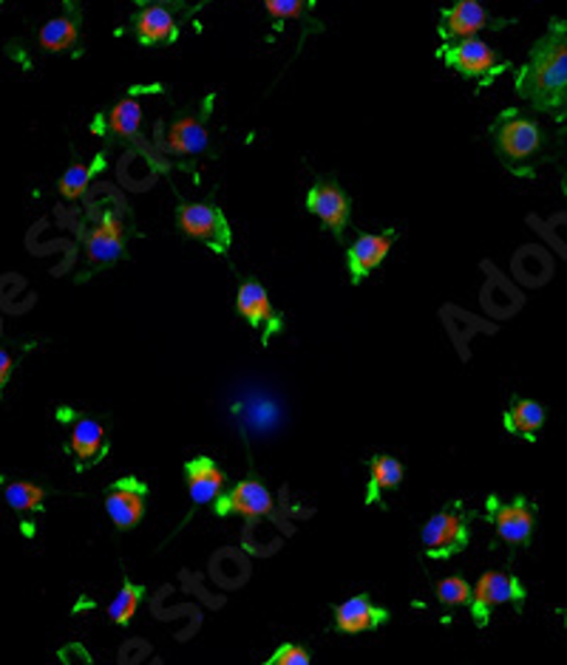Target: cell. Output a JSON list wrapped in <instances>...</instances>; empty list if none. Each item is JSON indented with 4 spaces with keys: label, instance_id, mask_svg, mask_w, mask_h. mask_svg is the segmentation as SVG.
<instances>
[{
    "label": "cell",
    "instance_id": "6da1fadb",
    "mask_svg": "<svg viewBox=\"0 0 567 665\" xmlns=\"http://www.w3.org/2000/svg\"><path fill=\"white\" fill-rule=\"evenodd\" d=\"M516 94L542 111L559 108L567 94V27L550 23L516 74Z\"/></svg>",
    "mask_w": 567,
    "mask_h": 665
},
{
    "label": "cell",
    "instance_id": "7a4b0ae2",
    "mask_svg": "<svg viewBox=\"0 0 567 665\" xmlns=\"http://www.w3.org/2000/svg\"><path fill=\"white\" fill-rule=\"evenodd\" d=\"M491 139L496 145V154L511 170L528 174V162L539 154L542 131L534 120L516 114V111H505L491 128Z\"/></svg>",
    "mask_w": 567,
    "mask_h": 665
},
{
    "label": "cell",
    "instance_id": "3957f363",
    "mask_svg": "<svg viewBox=\"0 0 567 665\" xmlns=\"http://www.w3.org/2000/svg\"><path fill=\"white\" fill-rule=\"evenodd\" d=\"M176 227L187 238H196V241L205 243L207 250L219 252V256H225L230 250V225H227L225 212L216 205H205V201L179 205V210H176Z\"/></svg>",
    "mask_w": 567,
    "mask_h": 665
},
{
    "label": "cell",
    "instance_id": "277c9868",
    "mask_svg": "<svg viewBox=\"0 0 567 665\" xmlns=\"http://www.w3.org/2000/svg\"><path fill=\"white\" fill-rule=\"evenodd\" d=\"M468 512L440 510L420 530V544L429 558H452L468 547Z\"/></svg>",
    "mask_w": 567,
    "mask_h": 665
},
{
    "label": "cell",
    "instance_id": "5b68a950",
    "mask_svg": "<svg viewBox=\"0 0 567 665\" xmlns=\"http://www.w3.org/2000/svg\"><path fill=\"white\" fill-rule=\"evenodd\" d=\"M440 60H443L449 69H454L457 74L468 80H477V83L488 85L494 80V74L503 69V63L496 60V52L491 49L485 40L480 38H465L454 40V43H443L440 49Z\"/></svg>",
    "mask_w": 567,
    "mask_h": 665
},
{
    "label": "cell",
    "instance_id": "8992f818",
    "mask_svg": "<svg viewBox=\"0 0 567 665\" xmlns=\"http://www.w3.org/2000/svg\"><path fill=\"white\" fill-rule=\"evenodd\" d=\"M145 505H148V485L136 476L116 479L105 492V512L120 532H128L140 524L145 516Z\"/></svg>",
    "mask_w": 567,
    "mask_h": 665
},
{
    "label": "cell",
    "instance_id": "52a82bcc",
    "mask_svg": "<svg viewBox=\"0 0 567 665\" xmlns=\"http://www.w3.org/2000/svg\"><path fill=\"white\" fill-rule=\"evenodd\" d=\"M525 601V589L523 583L516 581L514 575H505V572H485L477 581V586L471 589V617L477 626H485L496 606L503 603H523Z\"/></svg>",
    "mask_w": 567,
    "mask_h": 665
},
{
    "label": "cell",
    "instance_id": "ba28073f",
    "mask_svg": "<svg viewBox=\"0 0 567 665\" xmlns=\"http://www.w3.org/2000/svg\"><path fill=\"white\" fill-rule=\"evenodd\" d=\"M125 256V227L116 210H105L94 230L85 236V261L91 269H105Z\"/></svg>",
    "mask_w": 567,
    "mask_h": 665
},
{
    "label": "cell",
    "instance_id": "9c48e42d",
    "mask_svg": "<svg viewBox=\"0 0 567 665\" xmlns=\"http://www.w3.org/2000/svg\"><path fill=\"white\" fill-rule=\"evenodd\" d=\"M213 512L227 519V516H247V519H261L272 516V496L261 481L245 479L225 490L213 501Z\"/></svg>",
    "mask_w": 567,
    "mask_h": 665
},
{
    "label": "cell",
    "instance_id": "30bf717a",
    "mask_svg": "<svg viewBox=\"0 0 567 665\" xmlns=\"http://www.w3.org/2000/svg\"><path fill=\"white\" fill-rule=\"evenodd\" d=\"M307 210L321 221L323 230L336 232L338 238L343 236L349 225V216H352V207H349L347 193L336 185V181H316L307 193Z\"/></svg>",
    "mask_w": 567,
    "mask_h": 665
},
{
    "label": "cell",
    "instance_id": "8fae6325",
    "mask_svg": "<svg viewBox=\"0 0 567 665\" xmlns=\"http://www.w3.org/2000/svg\"><path fill=\"white\" fill-rule=\"evenodd\" d=\"M488 516L494 521L496 536L503 538L505 544L523 547L534 536L536 510L528 505V499H516L503 505V501H488Z\"/></svg>",
    "mask_w": 567,
    "mask_h": 665
},
{
    "label": "cell",
    "instance_id": "7c38bea8",
    "mask_svg": "<svg viewBox=\"0 0 567 665\" xmlns=\"http://www.w3.org/2000/svg\"><path fill=\"white\" fill-rule=\"evenodd\" d=\"M210 145V134H207V108L199 114H185L176 122H171V128L165 131V150L176 159H196Z\"/></svg>",
    "mask_w": 567,
    "mask_h": 665
},
{
    "label": "cell",
    "instance_id": "4fadbf2b",
    "mask_svg": "<svg viewBox=\"0 0 567 665\" xmlns=\"http://www.w3.org/2000/svg\"><path fill=\"white\" fill-rule=\"evenodd\" d=\"M236 312L241 314V318L250 323L256 332L265 334V343L272 337V334L281 332V318H278V312L272 309L270 294H267V289L261 287L258 281H245L239 287V298H236Z\"/></svg>",
    "mask_w": 567,
    "mask_h": 665
},
{
    "label": "cell",
    "instance_id": "5bb4252c",
    "mask_svg": "<svg viewBox=\"0 0 567 665\" xmlns=\"http://www.w3.org/2000/svg\"><path fill=\"white\" fill-rule=\"evenodd\" d=\"M394 232H363V236L354 238V243L347 252V269L352 283H361L363 278L372 276L374 269L386 261L389 250H392Z\"/></svg>",
    "mask_w": 567,
    "mask_h": 665
},
{
    "label": "cell",
    "instance_id": "9a60e30c",
    "mask_svg": "<svg viewBox=\"0 0 567 665\" xmlns=\"http://www.w3.org/2000/svg\"><path fill=\"white\" fill-rule=\"evenodd\" d=\"M488 23L491 14L480 0H457L452 9H445L443 12V20H440V38H443L445 43L477 38Z\"/></svg>",
    "mask_w": 567,
    "mask_h": 665
},
{
    "label": "cell",
    "instance_id": "2e32d148",
    "mask_svg": "<svg viewBox=\"0 0 567 665\" xmlns=\"http://www.w3.org/2000/svg\"><path fill=\"white\" fill-rule=\"evenodd\" d=\"M389 621V609L378 606L369 595H354L336 606V632L361 634L374 632Z\"/></svg>",
    "mask_w": 567,
    "mask_h": 665
},
{
    "label": "cell",
    "instance_id": "e0dca14e",
    "mask_svg": "<svg viewBox=\"0 0 567 665\" xmlns=\"http://www.w3.org/2000/svg\"><path fill=\"white\" fill-rule=\"evenodd\" d=\"M69 450L78 459V470L97 465L105 454H109V434H105L103 423L91 419V416H78L71 423Z\"/></svg>",
    "mask_w": 567,
    "mask_h": 665
},
{
    "label": "cell",
    "instance_id": "ac0fdd59",
    "mask_svg": "<svg viewBox=\"0 0 567 665\" xmlns=\"http://www.w3.org/2000/svg\"><path fill=\"white\" fill-rule=\"evenodd\" d=\"M185 481L194 507H205L213 505L225 492L227 479L210 456H196V459H190L185 465Z\"/></svg>",
    "mask_w": 567,
    "mask_h": 665
},
{
    "label": "cell",
    "instance_id": "d6986e66",
    "mask_svg": "<svg viewBox=\"0 0 567 665\" xmlns=\"http://www.w3.org/2000/svg\"><path fill=\"white\" fill-rule=\"evenodd\" d=\"M134 34L142 45H168L179 38V27L168 7L145 3L134 18Z\"/></svg>",
    "mask_w": 567,
    "mask_h": 665
},
{
    "label": "cell",
    "instance_id": "ffe728a7",
    "mask_svg": "<svg viewBox=\"0 0 567 665\" xmlns=\"http://www.w3.org/2000/svg\"><path fill=\"white\" fill-rule=\"evenodd\" d=\"M80 23H83V14H80L78 0H65V9L60 18L49 20L38 34V43L43 52H69L71 45L78 43L80 38Z\"/></svg>",
    "mask_w": 567,
    "mask_h": 665
},
{
    "label": "cell",
    "instance_id": "44dd1931",
    "mask_svg": "<svg viewBox=\"0 0 567 665\" xmlns=\"http://www.w3.org/2000/svg\"><path fill=\"white\" fill-rule=\"evenodd\" d=\"M142 122V103L136 94L123 96L114 108L105 114L103 125L97 134H103L105 139H134Z\"/></svg>",
    "mask_w": 567,
    "mask_h": 665
},
{
    "label": "cell",
    "instance_id": "7402d4cb",
    "mask_svg": "<svg viewBox=\"0 0 567 665\" xmlns=\"http://www.w3.org/2000/svg\"><path fill=\"white\" fill-rule=\"evenodd\" d=\"M403 481V465L400 459L389 454H378L369 461V487H367V505H381L383 496L400 487Z\"/></svg>",
    "mask_w": 567,
    "mask_h": 665
},
{
    "label": "cell",
    "instance_id": "603a6c76",
    "mask_svg": "<svg viewBox=\"0 0 567 665\" xmlns=\"http://www.w3.org/2000/svg\"><path fill=\"white\" fill-rule=\"evenodd\" d=\"M542 425H545V408H542L536 399H516V403L505 411V428H508L511 434L534 439L542 430Z\"/></svg>",
    "mask_w": 567,
    "mask_h": 665
},
{
    "label": "cell",
    "instance_id": "cb8c5ba5",
    "mask_svg": "<svg viewBox=\"0 0 567 665\" xmlns=\"http://www.w3.org/2000/svg\"><path fill=\"white\" fill-rule=\"evenodd\" d=\"M103 167H105L103 156H97V159L91 162V165H83V162H80V165H71L69 170L63 174V179H60V185H58L60 196H63V199H69V201L83 199L85 190H89V185L94 181V176H97Z\"/></svg>",
    "mask_w": 567,
    "mask_h": 665
},
{
    "label": "cell",
    "instance_id": "d4e9b609",
    "mask_svg": "<svg viewBox=\"0 0 567 665\" xmlns=\"http://www.w3.org/2000/svg\"><path fill=\"white\" fill-rule=\"evenodd\" d=\"M3 501L18 512H38L45 501V490L32 481H9L3 485Z\"/></svg>",
    "mask_w": 567,
    "mask_h": 665
},
{
    "label": "cell",
    "instance_id": "484cf974",
    "mask_svg": "<svg viewBox=\"0 0 567 665\" xmlns=\"http://www.w3.org/2000/svg\"><path fill=\"white\" fill-rule=\"evenodd\" d=\"M142 598H145V586L125 581V586L116 592V598L109 606L111 623H116V626H128V623L136 617V609H140Z\"/></svg>",
    "mask_w": 567,
    "mask_h": 665
},
{
    "label": "cell",
    "instance_id": "4316f807",
    "mask_svg": "<svg viewBox=\"0 0 567 665\" xmlns=\"http://www.w3.org/2000/svg\"><path fill=\"white\" fill-rule=\"evenodd\" d=\"M434 592H437V601L443 603V606H468L471 601V586L465 583V578L457 575L437 581Z\"/></svg>",
    "mask_w": 567,
    "mask_h": 665
},
{
    "label": "cell",
    "instance_id": "83f0119b",
    "mask_svg": "<svg viewBox=\"0 0 567 665\" xmlns=\"http://www.w3.org/2000/svg\"><path fill=\"white\" fill-rule=\"evenodd\" d=\"M265 665H312V654L298 643H281Z\"/></svg>",
    "mask_w": 567,
    "mask_h": 665
},
{
    "label": "cell",
    "instance_id": "f1b7e54d",
    "mask_svg": "<svg viewBox=\"0 0 567 665\" xmlns=\"http://www.w3.org/2000/svg\"><path fill=\"white\" fill-rule=\"evenodd\" d=\"M267 7V12L278 20H296L303 18L307 7H310V0H261Z\"/></svg>",
    "mask_w": 567,
    "mask_h": 665
},
{
    "label": "cell",
    "instance_id": "f546056e",
    "mask_svg": "<svg viewBox=\"0 0 567 665\" xmlns=\"http://www.w3.org/2000/svg\"><path fill=\"white\" fill-rule=\"evenodd\" d=\"M12 368H14L12 352H9V349H0V394H3V388H7L9 377H12Z\"/></svg>",
    "mask_w": 567,
    "mask_h": 665
},
{
    "label": "cell",
    "instance_id": "4dcf8cb0",
    "mask_svg": "<svg viewBox=\"0 0 567 665\" xmlns=\"http://www.w3.org/2000/svg\"><path fill=\"white\" fill-rule=\"evenodd\" d=\"M63 665H89V657H85V648L83 646L65 648Z\"/></svg>",
    "mask_w": 567,
    "mask_h": 665
},
{
    "label": "cell",
    "instance_id": "1f68e13d",
    "mask_svg": "<svg viewBox=\"0 0 567 665\" xmlns=\"http://www.w3.org/2000/svg\"><path fill=\"white\" fill-rule=\"evenodd\" d=\"M136 3H148V0H136ZM151 3H159V7H168V3H179V0H151Z\"/></svg>",
    "mask_w": 567,
    "mask_h": 665
},
{
    "label": "cell",
    "instance_id": "d6a6232c",
    "mask_svg": "<svg viewBox=\"0 0 567 665\" xmlns=\"http://www.w3.org/2000/svg\"><path fill=\"white\" fill-rule=\"evenodd\" d=\"M561 190H565V196H567V170H565V179H561Z\"/></svg>",
    "mask_w": 567,
    "mask_h": 665
},
{
    "label": "cell",
    "instance_id": "836d02e7",
    "mask_svg": "<svg viewBox=\"0 0 567 665\" xmlns=\"http://www.w3.org/2000/svg\"><path fill=\"white\" fill-rule=\"evenodd\" d=\"M561 105H565V111H567V94H565V100H561Z\"/></svg>",
    "mask_w": 567,
    "mask_h": 665
}]
</instances>
